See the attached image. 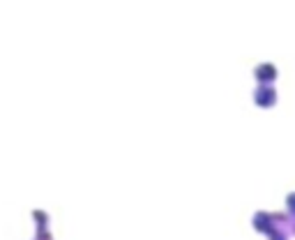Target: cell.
<instances>
[{
	"label": "cell",
	"mask_w": 295,
	"mask_h": 240,
	"mask_svg": "<svg viewBox=\"0 0 295 240\" xmlns=\"http://www.w3.org/2000/svg\"><path fill=\"white\" fill-rule=\"evenodd\" d=\"M254 226H256L258 231L268 233L270 229H272V217H270L268 213H258L256 217H254Z\"/></svg>",
	"instance_id": "3957f363"
},
{
	"label": "cell",
	"mask_w": 295,
	"mask_h": 240,
	"mask_svg": "<svg viewBox=\"0 0 295 240\" xmlns=\"http://www.w3.org/2000/svg\"><path fill=\"white\" fill-rule=\"evenodd\" d=\"M275 76H277V70H275L270 62H263V65H258V67H256V79L263 81V83L275 81Z\"/></svg>",
	"instance_id": "7a4b0ae2"
},
{
	"label": "cell",
	"mask_w": 295,
	"mask_h": 240,
	"mask_svg": "<svg viewBox=\"0 0 295 240\" xmlns=\"http://www.w3.org/2000/svg\"><path fill=\"white\" fill-rule=\"evenodd\" d=\"M254 99H256V104H260V107H272V104L277 102V92L270 88V86H260V88L256 90Z\"/></svg>",
	"instance_id": "6da1fadb"
},
{
	"label": "cell",
	"mask_w": 295,
	"mask_h": 240,
	"mask_svg": "<svg viewBox=\"0 0 295 240\" xmlns=\"http://www.w3.org/2000/svg\"><path fill=\"white\" fill-rule=\"evenodd\" d=\"M37 240H49V231H46V229H39V233H37Z\"/></svg>",
	"instance_id": "5b68a950"
},
{
	"label": "cell",
	"mask_w": 295,
	"mask_h": 240,
	"mask_svg": "<svg viewBox=\"0 0 295 240\" xmlns=\"http://www.w3.org/2000/svg\"><path fill=\"white\" fill-rule=\"evenodd\" d=\"M33 217H35V222H39L44 226V224H46V215L42 213V210H35V215H33Z\"/></svg>",
	"instance_id": "277c9868"
}]
</instances>
